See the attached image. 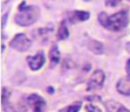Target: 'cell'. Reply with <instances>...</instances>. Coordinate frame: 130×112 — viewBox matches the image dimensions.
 Segmentation results:
<instances>
[{
  "label": "cell",
  "instance_id": "obj_8",
  "mask_svg": "<svg viewBox=\"0 0 130 112\" xmlns=\"http://www.w3.org/2000/svg\"><path fill=\"white\" fill-rule=\"evenodd\" d=\"M106 111L107 112H130L124 105L121 103L115 101V100H109L105 104Z\"/></svg>",
  "mask_w": 130,
  "mask_h": 112
},
{
  "label": "cell",
  "instance_id": "obj_6",
  "mask_svg": "<svg viewBox=\"0 0 130 112\" xmlns=\"http://www.w3.org/2000/svg\"><path fill=\"white\" fill-rule=\"evenodd\" d=\"M26 61H27L29 68L36 71V70H39L41 67H43V65L45 64L46 58L43 52H38L34 56H27Z\"/></svg>",
  "mask_w": 130,
  "mask_h": 112
},
{
  "label": "cell",
  "instance_id": "obj_17",
  "mask_svg": "<svg viewBox=\"0 0 130 112\" xmlns=\"http://www.w3.org/2000/svg\"><path fill=\"white\" fill-rule=\"evenodd\" d=\"M126 50H127V51H128V52L130 53V42L126 44Z\"/></svg>",
  "mask_w": 130,
  "mask_h": 112
},
{
  "label": "cell",
  "instance_id": "obj_7",
  "mask_svg": "<svg viewBox=\"0 0 130 112\" xmlns=\"http://www.w3.org/2000/svg\"><path fill=\"white\" fill-rule=\"evenodd\" d=\"M117 91L124 96H130V74L119 79L116 86Z\"/></svg>",
  "mask_w": 130,
  "mask_h": 112
},
{
  "label": "cell",
  "instance_id": "obj_1",
  "mask_svg": "<svg viewBox=\"0 0 130 112\" xmlns=\"http://www.w3.org/2000/svg\"><path fill=\"white\" fill-rule=\"evenodd\" d=\"M98 18H99V22L104 27L113 32H119L124 30L129 22L128 14L124 10L118 11L110 16L106 12H101Z\"/></svg>",
  "mask_w": 130,
  "mask_h": 112
},
{
  "label": "cell",
  "instance_id": "obj_12",
  "mask_svg": "<svg viewBox=\"0 0 130 112\" xmlns=\"http://www.w3.org/2000/svg\"><path fill=\"white\" fill-rule=\"evenodd\" d=\"M69 36V32H68V27L66 25V21H62L59 29H58V32H57V39L62 41V40H65L67 39Z\"/></svg>",
  "mask_w": 130,
  "mask_h": 112
},
{
  "label": "cell",
  "instance_id": "obj_14",
  "mask_svg": "<svg viewBox=\"0 0 130 112\" xmlns=\"http://www.w3.org/2000/svg\"><path fill=\"white\" fill-rule=\"evenodd\" d=\"M122 0H105V4L108 7H115L117 6Z\"/></svg>",
  "mask_w": 130,
  "mask_h": 112
},
{
  "label": "cell",
  "instance_id": "obj_9",
  "mask_svg": "<svg viewBox=\"0 0 130 112\" xmlns=\"http://www.w3.org/2000/svg\"><path fill=\"white\" fill-rule=\"evenodd\" d=\"M89 12L83 10H74L69 15V20L72 23H77L79 21H84L89 18Z\"/></svg>",
  "mask_w": 130,
  "mask_h": 112
},
{
  "label": "cell",
  "instance_id": "obj_13",
  "mask_svg": "<svg viewBox=\"0 0 130 112\" xmlns=\"http://www.w3.org/2000/svg\"><path fill=\"white\" fill-rule=\"evenodd\" d=\"M80 108H81V103L80 102H75V103L69 105L66 108V110H64V111H66V112H78L80 110Z\"/></svg>",
  "mask_w": 130,
  "mask_h": 112
},
{
  "label": "cell",
  "instance_id": "obj_16",
  "mask_svg": "<svg viewBox=\"0 0 130 112\" xmlns=\"http://www.w3.org/2000/svg\"><path fill=\"white\" fill-rule=\"evenodd\" d=\"M126 71L128 74H130V59H128V61L126 63Z\"/></svg>",
  "mask_w": 130,
  "mask_h": 112
},
{
  "label": "cell",
  "instance_id": "obj_11",
  "mask_svg": "<svg viewBox=\"0 0 130 112\" xmlns=\"http://www.w3.org/2000/svg\"><path fill=\"white\" fill-rule=\"evenodd\" d=\"M87 48L94 54H102L104 52V46L102 45V43L92 39L87 42Z\"/></svg>",
  "mask_w": 130,
  "mask_h": 112
},
{
  "label": "cell",
  "instance_id": "obj_15",
  "mask_svg": "<svg viewBox=\"0 0 130 112\" xmlns=\"http://www.w3.org/2000/svg\"><path fill=\"white\" fill-rule=\"evenodd\" d=\"M85 110H86L87 112H102V111L100 110V108H98L96 106L91 105V104L86 105V106H85Z\"/></svg>",
  "mask_w": 130,
  "mask_h": 112
},
{
  "label": "cell",
  "instance_id": "obj_3",
  "mask_svg": "<svg viewBox=\"0 0 130 112\" xmlns=\"http://www.w3.org/2000/svg\"><path fill=\"white\" fill-rule=\"evenodd\" d=\"M10 47L18 52H25L29 49L31 41L24 34H17L10 41Z\"/></svg>",
  "mask_w": 130,
  "mask_h": 112
},
{
  "label": "cell",
  "instance_id": "obj_2",
  "mask_svg": "<svg viewBox=\"0 0 130 112\" xmlns=\"http://www.w3.org/2000/svg\"><path fill=\"white\" fill-rule=\"evenodd\" d=\"M41 15V10L36 5L19 7L18 12L14 17V21L20 26H28L35 23Z\"/></svg>",
  "mask_w": 130,
  "mask_h": 112
},
{
  "label": "cell",
  "instance_id": "obj_10",
  "mask_svg": "<svg viewBox=\"0 0 130 112\" xmlns=\"http://www.w3.org/2000/svg\"><path fill=\"white\" fill-rule=\"evenodd\" d=\"M49 58H50L52 66L56 65L60 61V51H59L58 46L56 44L52 45V47L50 49V52H49Z\"/></svg>",
  "mask_w": 130,
  "mask_h": 112
},
{
  "label": "cell",
  "instance_id": "obj_5",
  "mask_svg": "<svg viewBox=\"0 0 130 112\" xmlns=\"http://www.w3.org/2000/svg\"><path fill=\"white\" fill-rule=\"evenodd\" d=\"M27 104L31 107L34 112H44L45 107H46L45 100L37 94H31V95L28 96Z\"/></svg>",
  "mask_w": 130,
  "mask_h": 112
},
{
  "label": "cell",
  "instance_id": "obj_4",
  "mask_svg": "<svg viewBox=\"0 0 130 112\" xmlns=\"http://www.w3.org/2000/svg\"><path fill=\"white\" fill-rule=\"evenodd\" d=\"M105 81V72L101 69L94 70L87 81V91H95L102 89Z\"/></svg>",
  "mask_w": 130,
  "mask_h": 112
},
{
  "label": "cell",
  "instance_id": "obj_18",
  "mask_svg": "<svg viewBox=\"0 0 130 112\" xmlns=\"http://www.w3.org/2000/svg\"><path fill=\"white\" fill-rule=\"evenodd\" d=\"M128 1H130V0H128Z\"/></svg>",
  "mask_w": 130,
  "mask_h": 112
}]
</instances>
